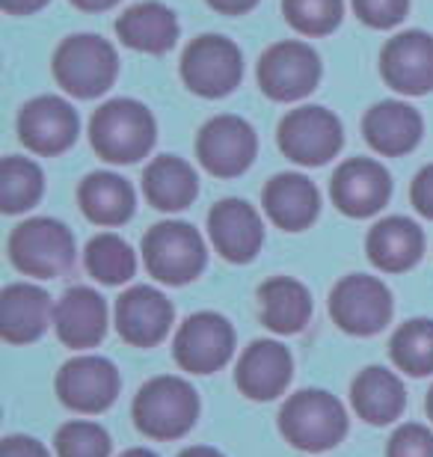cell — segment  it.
I'll list each match as a JSON object with an SVG mask.
<instances>
[{
  "label": "cell",
  "instance_id": "obj_1",
  "mask_svg": "<svg viewBox=\"0 0 433 457\" xmlns=\"http://www.w3.org/2000/svg\"><path fill=\"white\" fill-rule=\"evenodd\" d=\"M158 125L149 107L134 98H113L89 119V143L101 161L137 163L152 152Z\"/></svg>",
  "mask_w": 433,
  "mask_h": 457
},
{
  "label": "cell",
  "instance_id": "obj_2",
  "mask_svg": "<svg viewBox=\"0 0 433 457\" xmlns=\"http://www.w3.org/2000/svg\"><path fill=\"white\" fill-rule=\"evenodd\" d=\"M131 416L137 431L149 440H181L199 419V395L190 380L179 374H161L140 386Z\"/></svg>",
  "mask_w": 433,
  "mask_h": 457
},
{
  "label": "cell",
  "instance_id": "obj_3",
  "mask_svg": "<svg viewBox=\"0 0 433 457\" xmlns=\"http://www.w3.org/2000/svg\"><path fill=\"white\" fill-rule=\"evenodd\" d=\"M279 431L300 452H329L347 436V410L324 389H300L285 398Z\"/></svg>",
  "mask_w": 433,
  "mask_h": 457
},
{
  "label": "cell",
  "instance_id": "obj_4",
  "mask_svg": "<svg viewBox=\"0 0 433 457\" xmlns=\"http://www.w3.org/2000/svg\"><path fill=\"white\" fill-rule=\"evenodd\" d=\"M9 259L24 277H62L75 264V235L54 217H30L9 235Z\"/></svg>",
  "mask_w": 433,
  "mask_h": 457
},
{
  "label": "cell",
  "instance_id": "obj_5",
  "mask_svg": "<svg viewBox=\"0 0 433 457\" xmlns=\"http://www.w3.org/2000/svg\"><path fill=\"white\" fill-rule=\"evenodd\" d=\"M205 241L184 220L154 223L143 237V264L163 286H187L205 270Z\"/></svg>",
  "mask_w": 433,
  "mask_h": 457
},
{
  "label": "cell",
  "instance_id": "obj_6",
  "mask_svg": "<svg viewBox=\"0 0 433 457\" xmlns=\"http://www.w3.org/2000/svg\"><path fill=\"white\" fill-rule=\"evenodd\" d=\"M119 75V60L113 45L101 36L78 33L62 39L54 54V78L75 98L104 96Z\"/></svg>",
  "mask_w": 433,
  "mask_h": 457
},
{
  "label": "cell",
  "instance_id": "obj_7",
  "mask_svg": "<svg viewBox=\"0 0 433 457\" xmlns=\"http://www.w3.org/2000/svg\"><path fill=\"white\" fill-rule=\"evenodd\" d=\"M395 303L386 282L368 273H350L336 282L329 295V315L338 330L350 336H377L392 321Z\"/></svg>",
  "mask_w": 433,
  "mask_h": 457
},
{
  "label": "cell",
  "instance_id": "obj_8",
  "mask_svg": "<svg viewBox=\"0 0 433 457\" xmlns=\"http://www.w3.org/2000/svg\"><path fill=\"white\" fill-rule=\"evenodd\" d=\"M244 57L226 36H196L181 54V80L202 98H223L241 84Z\"/></svg>",
  "mask_w": 433,
  "mask_h": 457
},
{
  "label": "cell",
  "instance_id": "obj_9",
  "mask_svg": "<svg viewBox=\"0 0 433 457\" xmlns=\"http://www.w3.org/2000/svg\"><path fill=\"white\" fill-rule=\"evenodd\" d=\"M279 149L300 167H324L333 161L345 143L342 122L327 107H297L285 113L279 122Z\"/></svg>",
  "mask_w": 433,
  "mask_h": 457
},
{
  "label": "cell",
  "instance_id": "obj_10",
  "mask_svg": "<svg viewBox=\"0 0 433 457\" xmlns=\"http://www.w3.org/2000/svg\"><path fill=\"white\" fill-rule=\"evenodd\" d=\"M172 356L181 371L214 374L235 356V327L220 312H196L179 327Z\"/></svg>",
  "mask_w": 433,
  "mask_h": 457
},
{
  "label": "cell",
  "instance_id": "obj_11",
  "mask_svg": "<svg viewBox=\"0 0 433 457\" xmlns=\"http://www.w3.org/2000/svg\"><path fill=\"white\" fill-rule=\"evenodd\" d=\"M122 389V378L119 369L107 356L98 353H80L71 356L69 362H62L57 371V395L69 410L84 416L104 413L107 407H113Z\"/></svg>",
  "mask_w": 433,
  "mask_h": 457
},
{
  "label": "cell",
  "instance_id": "obj_12",
  "mask_svg": "<svg viewBox=\"0 0 433 457\" xmlns=\"http://www.w3.org/2000/svg\"><path fill=\"white\" fill-rule=\"evenodd\" d=\"M259 152V137L241 116L223 113L202 125L196 137V158L211 176L235 179L253 167Z\"/></svg>",
  "mask_w": 433,
  "mask_h": 457
},
{
  "label": "cell",
  "instance_id": "obj_13",
  "mask_svg": "<svg viewBox=\"0 0 433 457\" xmlns=\"http://www.w3.org/2000/svg\"><path fill=\"white\" fill-rule=\"evenodd\" d=\"M321 80V60L306 42H276L259 60V87L271 102H300Z\"/></svg>",
  "mask_w": 433,
  "mask_h": 457
},
{
  "label": "cell",
  "instance_id": "obj_14",
  "mask_svg": "<svg viewBox=\"0 0 433 457\" xmlns=\"http://www.w3.org/2000/svg\"><path fill=\"white\" fill-rule=\"evenodd\" d=\"M78 128L80 119L75 107L60 96H39L18 113V140L42 158H54L71 149L78 140Z\"/></svg>",
  "mask_w": 433,
  "mask_h": 457
},
{
  "label": "cell",
  "instance_id": "obj_15",
  "mask_svg": "<svg viewBox=\"0 0 433 457\" xmlns=\"http://www.w3.org/2000/svg\"><path fill=\"white\" fill-rule=\"evenodd\" d=\"M329 196H333V205L338 212L347 217H356V220L371 217L392 196L389 170L371 158H350L333 172Z\"/></svg>",
  "mask_w": 433,
  "mask_h": 457
},
{
  "label": "cell",
  "instance_id": "obj_16",
  "mask_svg": "<svg viewBox=\"0 0 433 457\" xmlns=\"http://www.w3.org/2000/svg\"><path fill=\"white\" fill-rule=\"evenodd\" d=\"M380 75L401 96L433 93V36L407 30L389 39L380 54Z\"/></svg>",
  "mask_w": 433,
  "mask_h": 457
},
{
  "label": "cell",
  "instance_id": "obj_17",
  "mask_svg": "<svg viewBox=\"0 0 433 457\" xmlns=\"http://www.w3.org/2000/svg\"><path fill=\"white\" fill-rule=\"evenodd\" d=\"M116 333L131 347H154L167 339L175 309L163 291L134 286L116 300Z\"/></svg>",
  "mask_w": 433,
  "mask_h": 457
},
{
  "label": "cell",
  "instance_id": "obj_18",
  "mask_svg": "<svg viewBox=\"0 0 433 457\" xmlns=\"http://www.w3.org/2000/svg\"><path fill=\"white\" fill-rule=\"evenodd\" d=\"M208 237L226 262H253L264 244L262 214L244 199H220L208 212Z\"/></svg>",
  "mask_w": 433,
  "mask_h": 457
},
{
  "label": "cell",
  "instance_id": "obj_19",
  "mask_svg": "<svg viewBox=\"0 0 433 457\" xmlns=\"http://www.w3.org/2000/svg\"><path fill=\"white\" fill-rule=\"evenodd\" d=\"M294 360L291 351L276 339H255L237 356L235 383L241 395L250 401H273L279 398L291 383Z\"/></svg>",
  "mask_w": 433,
  "mask_h": 457
},
{
  "label": "cell",
  "instance_id": "obj_20",
  "mask_svg": "<svg viewBox=\"0 0 433 457\" xmlns=\"http://www.w3.org/2000/svg\"><path fill=\"white\" fill-rule=\"evenodd\" d=\"M54 330L57 339L71 351H87L101 345L107 333V303L96 288L75 286L62 291L54 306Z\"/></svg>",
  "mask_w": 433,
  "mask_h": 457
},
{
  "label": "cell",
  "instance_id": "obj_21",
  "mask_svg": "<svg viewBox=\"0 0 433 457\" xmlns=\"http://www.w3.org/2000/svg\"><path fill=\"white\" fill-rule=\"evenodd\" d=\"M54 324L48 291L33 282H12L0 295V336L9 345H30Z\"/></svg>",
  "mask_w": 433,
  "mask_h": 457
},
{
  "label": "cell",
  "instance_id": "obj_22",
  "mask_svg": "<svg viewBox=\"0 0 433 457\" xmlns=\"http://www.w3.org/2000/svg\"><path fill=\"white\" fill-rule=\"evenodd\" d=\"M350 404L368 425H392L407 407L404 380L386 365H365L350 383Z\"/></svg>",
  "mask_w": 433,
  "mask_h": 457
},
{
  "label": "cell",
  "instance_id": "obj_23",
  "mask_svg": "<svg viewBox=\"0 0 433 457\" xmlns=\"http://www.w3.org/2000/svg\"><path fill=\"white\" fill-rule=\"evenodd\" d=\"M264 214L271 220L285 228V232H303L315 223L321 212V196L318 187L312 185L300 172H279L264 185L262 194Z\"/></svg>",
  "mask_w": 433,
  "mask_h": 457
},
{
  "label": "cell",
  "instance_id": "obj_24",
  "mask_svg": "<svg viewBox=\"0 0 433 457\" xmlns=\"http://www.w3.org/2000/svg\"><path fill=\"white\" fill-rule=\"evenodd\" d=\"M362 134L377 154L398 158V154H407L421 143L425 122H421V113L416 107L404 102H380L365 113Z\"/></svg>",
  "mask_w": 433,
  "mask_h": 457
},
{
  "label": "cell",
  "instance_id": "obj_25",
  "mask_svg": "<svg viewBox=\"0 0 433 457\" xmlns=\"http://www.w3.org/2000/svg\"><path fill=\"white\" fill-rule=\"evenodd\" d=\"M365 253L374 268L386 273H404L421 262L425 232L410 217H386V220L371 226L365 237Z\"/></svg>",
  "mask_w": 433,
  "mask_h": 457
},
{
  "label": "cell",
  "instance_id": "obj_26",
  "mask_svg": "<svg viewBox=\"0 0 433 457\" xmlns=\"http://www.w3.org/2000/svg\"><path fill=\"white\" fill-rule=\"evenodd\" d=\"M116 33L128 48L143 54H163L179 39V18L158 0H143V4L128 6L119 15Z\"/></svg>",
  "mask_w": 433,
  "mask_h": 457
},
{
  "label": "cell",
  "instance_id": "obj_27",
  "mask_svg": "<svg viewBox=\"0 0 433 457\" xmlns=\"http://www.w3.org/2000/svg\"><path fill=\"white\" fill-rule=\"evenodd\" d=\"M78 205L89 223L122 226L134 217L137 196L131 181L116 172H89L78 187Z\"/></svg>",
  "mask_w": 433,
  "mask_h": 457
},
{
  "label": "cell",
  "instance_id": "obj_28",
  "mask_svg": "<svg viewBox=\"0 0 433 457\" xmlns=\"http://www.w3.org/2000/svg\"><path fill=\"white\" fill-rule=\"evenodd\" d=\"M262 324L276 336H294L309 324L312 295L300 279L271 277L259 288Z\"/></svg>",
  "mask_w": 433,
  "mask_h": 457
},
{
  "label": "cell",
  "instance_id": "obj_29",
  "mask_svg": "<svg viewBox=\"0 0 433 457\" xmlns=\"http://www.w3.org/2000/svg\"><path fill=\"white\" fill-rule=\"evenodd\" d=\"M143 194L158 212H184L199 194L196 170L175 154H161L143 172Z\"/></svg>",
  "mask_w": 433,
  "mask_h": 457
},
{
  "label": "cell",
  "instance_id": "obj_30",
  "mask_svg": "<svg viewBox=\"0 0 433 457\" xmlns=\"http://www.w3.org/2000/svg\"><path fill=\"white\" fill-rule=\"evenodd\" d=\"M87 270L92 279H98L101 286H122L131 282L137 273V253L125 237L113 232H101L87 244L84 253Z\"/></svg>",
  "mask_w": 433,
  "mask_h": 457
},
{
  "label": "cell",
  "instance_id": "obj_31",
  "mask_svg": "<svg viewBox=\"0 0 433 457\" xmlns=\"http://www.w3.org/2000/svg\"><path fill=\"white\" fill-rule=\"evenodd\" d=\"M389 356L395 369L410 378H428L433 374V321L430 318H412L395 330L389 342Z\"/></svg>",
  "mask_w": 433,
  "mask_h": 457
},
{
  "label": "cell",
  "instance_id": "obj_32",
  "mask_svg": "<svg viewBox=\"0 0 433 457\" xmlns=\"http://www.w3.org/2000/svg\"><path fill=\"white\" fill-rule=\"evenodd\" d=\"M45 194L42 167L30 158H4L0 163V208L6 214H24Z\"/></svg>",
  "mask_w": 433,
  "mask_h": 457
},
{
  "label": "cell",
  "instance_id": "obj_33",
  "mask_svg": "<svg viewBox=\"0 0 433 457\" xmlns=\"http://www.w3.org/2000/svg\"><path fill=\"white\" fill-rule=\"evenodd\" d=\"M282 12L294 30L303 36H327L342 24V0H282Z\"/></svg>",
  "mask_w": 433,
  "mask_h": 457
},
{
  "label": "cell",
  "instance_id": "obj_34",
  "mask_svg": "<svg viewBox=\"0 0 433 457\" xmlns=\"http://www.w3.org/2000/svg\"><path fill=\"white\" fill-rule=\"evenodd\" d=\"M57 457H110V434L98 422L71 419L54 436Z\"/></svg>",
  "mask_w": 433,
  "mask_h": 457
},
{
  "label": "cell",
  "instance_id": "obj_35",
  "mask_svg": "<svg viewBox=\"0 0 433 457\" xmlns=\"http://www.w3.org/2000/svg\"><path fill=\"white\" fill-rule=\"evenodd\" d=\"M386 457H433V431L428 425L407 422L389 436Z\"/></svg>",
  "mask_w": 433,
  "mask_h": 457
},
{
  "label": "cell",
  "instance_id": "obj_36",
  "mask_svg": "<svg viewBox=\"0 0 433 457\" xmlns=\"http://www.w3.org/2000/svg\"><path fill=\"white\" fill-rule=\"evenodd\" d=\"M410 0H354V12L362 24L374 30H389L404 21Z\"/></svg>",
  "mask_w": 433,
  "mask_h": 457
},
{
  "label": "cell",
  "instance_id": "obj_37",
  "mask_svg": "<svg viewBox=\"0 0 433 457\" xmlns=\"http://www.w3.org/2000/svg\"><path fill=\"white\" fill-rule=\"evenodd\" d=\"M410 199L421 217L433 220V163H428L425 170H419V176L412 179Z\"/></svg>",
  "mask_w": 433,
  "mask_h": 457
},
{
  "label": "cell",
  "instance_id": "obj_38",
  "mask_svg": "<svg viewBox=\"0 0 433 457\" xmlns=\"http://www.w3.org/2000/svg\"><path fill=\"white\" fill-rule=\"evenodd\" d=\"M0 457H51V452L39 440H33V436L12 434L0 445Z\"/></svg>",
  "mask_w": 433,
  "mask_h": 457
},
{
  "label": "cell",
  "instance_id": "obj_39",
  "mask_svg": "<svg viewBox=\"0 0 433 457\" xmlns=\"http://www.w3.org/2000/svg\"><path fill=\"white\" fill-rule=\"evenodd\" d=\"M259 0H208L211 9H217L220 15H246L250 9H255Z\"/></svg>",
  "mask_w": 433,
  "mask_h": 457
},
{
  "label": "cell",
  "instance_id": "obj_40",
  "mask_svg": "<svg viewBox=\"0 0 433 457\" xmlns=\"http://www.w3.org/2000/svg\"><path fill=\"white\" fill-rule=\"evenodd\" d=\"M45 4H48V0H0L4 12L9 15H33V12H39Z\"/></svg>",
  "mask_w": 433,
  "mask_h": 457
},
{
  "label": "cell",
  "instance_id": "obj_41",
  "mask_svg": "<svg viewBox=\"0 0 433 457\" xmlns=\"http://www.w3.org/2000/svg\"><path fill=\"white\" fill-rule=\"evenodd\" d=\"M69 4L84 9V12H104V9H113L119 0H69Z\"/></svg>",
  "mask_w": 433,
  "mask_h": 457
},
{
  "label": "cell",
  "instance_id": "obj_42",
  "mask_svg": "<svg viewBox=\"0 0 433 457\" xmlns=\"http://www.w3.org/2000/svg\"><path fill=\"white\" fill-rule=\"evenodd\" d=\"M179 457H226V454L211 449V445H190V449L179 452Z\"/></svg>",
  "mask_w": 433,
  "mask_h": 457
},
{
  "label": "cell",
  "instance_id": "obj_43",
  "mask_svg": "<svg viewBox=\"0 0 433 457\" xmlns=\"http://www.w3.org/2000/svg\"><path fill=\"white\" fill-rule=\"evenodd\" d=\"M119 457H158L152 449H128L125 454H119Z\"/></svg>",
  "mask_w": 433,
  "mask_h": 457
},
{
  "label": "cell",
  "instance_id": "obj_44",
  "mask_svg": "<svg viewBox=\"0 0 433 457\" xmlns=\"http://www.w3.org/2000/svg\"><path fill=\"white\" fill-rule=\"evenodd\" d=\"M425 410H428V419H430V422H433V386H430L428 398H425Z\"/></svg>",
  "mask_w": 433,
  "mask_h": 457
}]
</instances>
